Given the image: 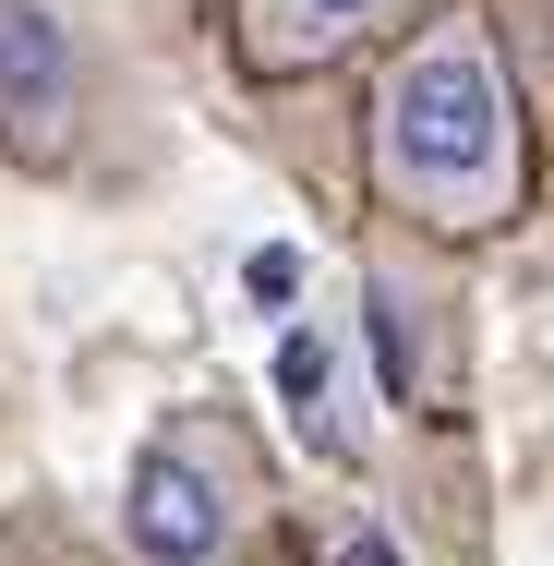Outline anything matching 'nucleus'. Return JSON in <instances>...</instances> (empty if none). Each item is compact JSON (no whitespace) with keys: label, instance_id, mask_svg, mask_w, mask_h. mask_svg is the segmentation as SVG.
<instances>
[{"label":"nucleus","instance_id":"f257e3e1","mask_svg":"<svg viewBox=\"0 0 554 566\" xmlns=\"http://www.w3.org/2000/svg\"><path fill=\"white\" fill-rule=\"evenodd\" d=\"M362 206L458 253L506 241L543 206V109L494 0H435L362 61Z\"/></svg>","mask_w":554,"mask_h":566},{"label":"nucleus","instance_id":"f03ea898","mask_svg":"<svg viewBox=\"0 0 554 566\" xmlns=\"http://www.w3.org/2000/svg\"><path fill=\"white\" fill-rule=\"evenodd\" d=\"M265 531H278L265 434L229 398L157 410L133 470H121V566H241Z\"/></svg>","mask_w":554,"mask_h":566},{"label":"nucleus","instance_id":"7ed1b4c3","mask_svg":"<svg viewBox=\"0 0 554 566\" xmlns=\"http://www.w3.org/2000/svg\"><path fill=\"white\" fill-rule=\"evenodd\" d=\"M362 338H374V374H386V410L446 434L470 410V277H458V241H422L398 218L362 229Z\"/></svg>","mask_w":554,"mask_h":566},{"label":"nucleus","instance_id":"20e7f679","mask_svg":"<svg viewBox=\"0 0 554 566\" xmlns=\"http://www.w3.org/2000/svg\"><path fill=\"white\" fill-rule=\"evenodd\" d=\"M121 120L109 49L61 0H0V157L24 181H85Z\"/></svg>","mask_w":554,"mask_h":566},{"label":"nucleus","instance_id":"39448f33","mask_svg":"<svg viewBox=\"0 0 554 566\" xmlns=\"http://www.w3.org/2000/svg\"><path fill=\"white\" fill-rule=\"evenodd\" d=\"M374 361V338H362V302H314V314H290L278 326V410H290V434L314 458H337V470H362V447H374V386L386 374H362Z\"/></svg>","mask_w":554,"mask_h":566},{"label":"nucleus","instance_id":"423d86ee","mask_svg":"<svg viewBox=\"0 0 554 566\" xmlns=\"http://www.w3.org/2000/svg\"><path fill=\"white\" fill-rule=\"evenodd\" d=\"M422 12L435 0H229V61L253 85H314V73H362Z\"/></svg>","mask_w":554,"mask_h":566},{"label":"nucleus","instance_id":"0eeeda50","mask_svg":"<svg viewBox=\"0 0 554 566\" xmlns=\"http://www.w3.org/2000/svg\"><path fill=\"white\" fill-rule=\"evenodd\" d=\"M314 566H410V555H398V531H386L374 506H349V518L326 531V555H314Z\"/></svg>","mask_w":554,"mask_h":566},{"label":"nucleus","instance_id":"6e6552de","mask_svg":"<svg viewBox=\"0 0 554 566\" xmlns=\"http://www.w3.org/2000/svg\"><path fill=\"white\" fill-rule=\"evenodd\" d=\"M0 566H109V555H85L61 531H0Z\"/></svg>","mask_w":554,"mask_h":566}]
</instances>
